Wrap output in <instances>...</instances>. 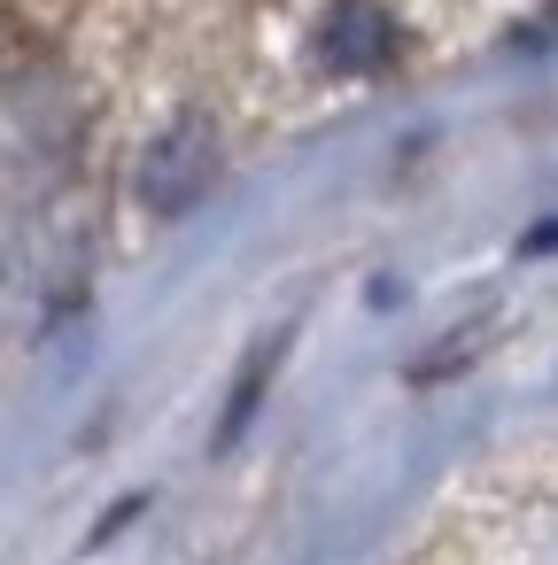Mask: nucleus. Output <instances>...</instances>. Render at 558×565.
<instances>
[{"mask_svg": "<svg viewBox=\"0 0 558 565\" xmlns=\"http://www.w3.org/2000/svg\"><path fill=\"white\" fill-rule=\"evenodd\" d=\"M210 171H218V140H210V125H202V117H179V125L148 148V163H140V202L164 210V217H179V210L210 186Z\"/></svg>", "mask_w": 558, "mask_h": 565, "instance_id": "obj_1", "label": "nucleus"}, {"mask_svg": "<svg viewBox=\"0 0 558 565\" xmlns=\"http://www.w3.org/2000/svg\"><path fill=\"white\" fill-rule=\"evenodd\" d=\"M380 55H388V17L372 0H349V9L326 24V63L334 71H372Z\"/></svg>", "mask_w": 558, "mask_h": 565, "instance_id": "obj_2", "label": "nucleus"}]
</instances>
